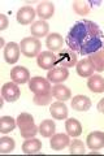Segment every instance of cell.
Here are the masks:
<instances>
[{
  "instance_id": "obj_22",
  "label": "cell",
  "mask_w": 104,
  "mask_h": 156,
  "mask_svg": "<svg viewBox=\"0 0 104 156\" xmlns=\"http://www.w3.org/2000/svg\"><path fill=\"white\" fill-rule=\"evenodd\" d=\"M42 148V142L37 138H29L27 140H25L22 144V152L23 154H38Z\"/></svg>"
},
{
  "instance_id": "obj_12",
  "label": "cell",
  "mask_w": 104,
  "mask_h": 156,
  "mask_svg": "<svg viewBox=\"0 0 104 156\" xmlns=\"http://www.w3.org/2000/svg\"><path fill=\"white\" fill-rule=\"evenodd\" d=\"M76 66H77L76 69H77L78 76L83 77V78L91 77V76L94 74V72H95V66H94V64H92V61H91L90 57L83 58V60L78 61Z\"/></svg>"
},
{
  "instance_id": "obj_20",
  "label": "cell",
  "mask_w": 104,
  "mask_h": 156,
  "mask_svg": "<svg viewBox=\"0 0 104 156\" xmlns=\"http://www.w3.org/2000/svg\"><path fill=\"white\" fill-rule=\"evenodd\" d=\"M87 87H88V90L95 92V94L104 92V78L99 74H92L91 77H88Z\"/></svg>"
},
{
  "instance_id": "obj_30",
  "label": "cell",
  "mask_w": 104,
  "mask_h": 156,
  "mask_svg": "<svg viewBox=\"0 0 104 156\" xmlns=\"http://www.w3.org/2000/svg\"><path fill=\"white\" fill-rule=\"evenodd\" d=\"M33 101L37 105H48L52 101V92L51 94H46V95H35L34 96Z\"/></svg>"
},
{
  "instance_id": "obj_18",
  "label": "cell",
  "mask_w": 104,
  "mask_h": 156,
  "mask_svg": "<svg viewBox=\"0 0 104 156\" xmlns=\"http://www.w3.org/2000/svg\"><path fill=\"white\" fill-rule=\"evenodd\" d=\"M72 108L78 112H86L91 108V100L86 95H77L72 99Z\"/></svg>"
},
{
  "instance_id": "obj_5",
  "label": "cell",
  "mask_w": 104,
  "mask_h": 156,
  "mask_svg": "<svg viewBox=\"0 0 104 156\" xmlns=\"http://www.w3.org/2000/svg\"><path fill=\"white\" fill-rule=\"evenodd\" d=\"M57 57V66L63 68H72L74 65H77V53L72 51L70 48H64V50L59 51L56 55Z\"/></svg>"
},
{
  "instance_id": "obj_11",
  "label": "cell",
  "mask_w": 104,
  "mask_h": 156,
  "mask_svg": "<svg viewBox=\"0 0 104 156\" xmlns=\"http://www.w3.org/2000/svg\"><path fill=\"white\" fill-rule=\"evenodd\" d=\"M16 17H17L18 23H21V25H29V23H33L34 18L37 17V11H34L33 7L25 5L18 9Z\"/></svg>"
},
{
  "instance_id": "obj_13",
  "label": "cell",
  "mask_w": 104,
  "mask_h": 156,
  "mask_svg": "<svg viewBox=\"0 0 104 156\" xmlns=\"http://www.w3.org/2000/svg\"><path fill=\"white\" fill-rule=\"evenodd\" d=\"M70 144V139H69L68 134L64 133H59V134H53L51 136V140H49V146H51L52 150L55 151H61L65 147Z\"/></svg>"
},
{
  "instance_id": "obj_21",
  "label": "cell",
  "mask_w": 104,
  "mask_h": 156,
  "mask_svg": "<svg viewBox=\"0 0 104 156\" xmlns=\"http://www.w3.org/2000/svg\"><path fill=\"white\" fill-rule=\"evenodd\" d=\"M52 96L55 98V99L57 100H60V101H65L68 99H70L72 98V91L69 87L66 86H64L61 83H57L52 87Z\"/></svg>"
},
{
  "instance_id": "obj_7",
  "label": "cell",
  "mask_w": 104,
  "mask_h": 156,
  "mask_svg": "<svg viewBox=\"0 0 104 156\" xmlns=\"http://www.w3.org/2000/svg\"><path fill=\"white\" fill-rule=\"evenodd\" d=\"M20 53H21V47L14 42H9L4 47V60L8 64H16L20 58Z\"/></svg>"
},
{
  "instance_id": "obj_1",
  "label": "cell",
  "mask_w": 104,
  "mask_h": 156,
  "mask_svg": "<svg viewBox=\"0 0 104 156\" xmlns=\"http://www.w3.org/2000/svg\"><path fill=\"white\" fill-rule=\"evenodd\" d=\"M104 33L98 23L90 20H80L68 31L65 43L68 48L81 56H90L103 48Z\"/></svg>"
},
{
  "instance_id": "obj_14",
  "label": "cell",
  "mask_w": 104,
  "mask_h": 156,
  "mask_svg": "<svg viewBox=\"0 0 104 156\" xmlns=\"http://www.w3.org/2000/svg\"><path fill=\"white\" fill-rule=\"evenodd\" d=\"M87 147L90 150H100L104 147V133L103 131H92L86 138Z\"/></svg>"
},
{
  "instance_id": "obj_24",
  "label": "cell",
  "mask_w": 104,
  "mask_h": 156,
  "mask_svg": "<svg viewBox=\"0 0 104 156\" xmlns=\"http://www.w3.org/2000/svg\"><path fill=\"white\" fill-rule=\"evenodd\" d=\"M55 130H56V125L52 120H43L42 124L39 125V133L44 138H51L55 134Z\"/></svg>"
},
{
  "instance_id": "obj_34",
  "label": "cell",
  "mask_w": 104,
  "mask_h": 156,
  "mask_svg": "<svg viewBox=\"0 0 104 156\" xmlns=\"http://www.w3.org/2000/svg\"><path fill=\"white\" fill-rule=\"evenodd\" d=\"M102 50H103V51H104V42H103V48H102Z\"/></svg>"
},
{
  "instance_id": "obj_25",
  "label": "cell",
  "mask_w": 104,
  "mask_h": 156,
  "mask_svg": "<svg viewBox=\"0 0 104 156\" xmlns=\"http://www.w3.org/2000/svg\"><path fill=\"white\" fill-rule=\"evenodd\" d=\"M17 125V121L13 119L11 116H3L0 119V131L3 134H8L16 128Z\"/></svg>"
},
{
  "instance_id": "obj_16",
  "label": "cell",
  "mask_w": 104,
  "mask_h": 156,
  "mask_svg": "<svg viewBox=\"0 0 104 156\" xmlns=\"http://www.w3.org/2000/svg\"><path fill=\"white\" fill-rule=\"evenodd\" d=\"M63 44H64V39H63V37L60 35V34H57V33L49 34V35L47 37V39H46V46L51 52L61 51Z\"/></svg>"
},
{
  "instance_id": "obj_27",
  "label": "cell",
  "mask_w": 104,
  "mask_h": 156,
  "mask_svg": "<svg viewBox=\"0 0 104 156\" xmlns=\"http://www.w3.org/2000/svg\"><path fill=\"white\" fill-rule=\"evenodd\" d=\"M16 147V143H14V139L9 138V136H3L0 139V152L2 154H9L12 152Z\"/></svg>"
},
{
  "instance_id": "obj_3",
  "label": "cell",
  "mask_w": 104,
  "mask_h": 156,
  "mask_svg": "<svg viewBox=\"0 0 104 156\" xmlns=\"http://www.w3.org/2000/svg\"><path fill=\"white\" fill-rule=\"evenodd\" d=\"M20 47H21V52L22 55H25L26 57H35L41 53V48H42V43L38 38L34 37H27L23 38L21 43H20Z\"/></svg>"
},
{
  "instance_id": "obj_9",
  "label": "cell",
  "mask_w": 104,
  "mask_h": 156,
  "mask_svg": "<svg viewBox=\"0 0 104 156\" xmlns=\"http://www.w3.org/2000/svg\"><path fill=\"white\" fill-rule=\"evenodd\" d=\"M69 77V70L68 68H63V66H56L53 68V69H51L48 72L47 74V80L51 82V83H61V82L66 81Z\"/></svg>"
},
{
  "instance_id": "obj_15",
  "label": "cell",
  "mask_w": 104,
  "mask_h": 156,
  "mask_svg": "<svg viewBox=\"0 0 104 156\" xmlns=\"http://www.w3.org/2000/svg\"><path fill=\"white\" fill-rule=\"evenodd\" d=\"M55 13V5L51 2H41L37 7V16L42 20V21H46V20L51 18Z\"/></svg>"
},
{
  "instance_id": "obj_2",
  "label": "cell",
  "mask_w": 104,
  "mask_h": 156,
  "mask_svg": "<svg viewBox=\"0 0 104 156\" xmlns=\"http://www.w3.org/2000/svg\"><path fill=\"white\" fill-rule=\"evenodd\" d=\"M17 126L21 130V136H23L25 139L34 138L39 133V128L34 122V117L30 113L22 112L17 117Z\"/></svg>"
},
{
  "instance_id": "obj_31",
  "label": "cell",
  "mask_w": 104,
  "mask_h": 156,
  "mask_svg": "<svg viewBox=\"0 0 104 156\" xmlns=\"http://www.w3.org/2000/svg\"><path fill=\"white\" fill-rule=\"evenodd\" d=\"M9 25V20L5 14H0V30H5Z\"/></svg>"
},
{
  "instance_id": "obj_26",
  "label": "cell",
  "mask_w": 104,
  "mask_h": 156,
  "mask_svg": "<svg viewBox=\"0 0 104 156\" xmlns=\"http://www.w3.org/2000/svg\"><path fill=\"white\" fill-rule=\"evenodd\" d=\"M90 58H91L94 66H95L96 72H103L104 70V51L103 50L90 55Z\"/></svg>"
},
{
  "instance_id": "obj_4",
  "label": "cell",
  "mask_w": 104,
  "mask_h": 156,
  "mask_svg": "<svg viewBox=\"0 0 104 156\" xmlns=\"http://www.w3.org/2000/svg\"><path fill=\"white\" fill-rule=\"evenodd\" d=\"M51 82L43 77H34L29 82V89L31 92H34V95H46V94H51L52 87H51Z\"/></svg>"
},
{
  "instance_id": "obj_17",
  "label": "cell",
  "mask_w": 104,
  "mask_h": 156,
  "mask_svg": "<svg viewBox=\"0 0 104 156\" xmlns=\"http://www.w3.org/2000/svg\"><path fill=\"white\" fill-rule=\"evenodd\" d=\"M49 113L55 120H65L68 117V107L63 101H56L49 107Z\"/></svg>"
},
{
  "instance_id": "obj_8",
  "label": "cell",
  "mask_w": 104,
  "mask_h": 156,
  "mask_svg": "<svg viewBox=\"0 0 104 156\" xmlns=\"http://www.w3.org/2000/svg\"><path fill=\"white\" fill-rule=\"evenodd\" d=\"M20 95H21V91L14 82H8L2 87V96L7 101H11V103L16 101L17 99H20Z\"/></svg>"
},
{
  "instance_id": "obj_29",
  "label": "cell",
  "mask_w": 104,
  "mask_h": 156,
  "mask_svg": "<svg viewBox=\"0 0 104 156\" xmlns=\"http://www.w3.org/2000/svg\"><path fill=\"white\" fill-rule=\"evenodd\" d=\"M70 154L72 155H83L85 154V144L80 139H74L70 143Z\"/></svg>"
},
{
  "instance_id": "obj_19",
  "label": "cell",
  "mask_w": 104,
  "mask_h": 156,
  "mask_svg": "<svg viewBox=\"0 0 104 156\" xmlns=\"http://www.w3.org/2000/svg\"><path fill=\"white\" fill-rule=\"evenodd\" d=\"M30 31H31V35L34 38H42V37H46L48 31H49V25L46 22V21H42V20H39V21H35L33 22V25L30 27Z\"/></svg>"
},
{
  "instance_id": "obj_32",
  "label": "cell",
  "mask_w": 104,
  "mask_h": 156,
  "mask_svg": "<svg viewBox=\"0 0 104 156\" xmlns=\"http://www.w3.org/2000/svg\"><path fill=\"white\" fill-rule=\"evenodd\" d=\"M98 109L99 112H102V113H104V98L98 103Z\"/></svg>"
},
{
  "instance_id": "obj_23",
  "label": "cell",
  "mask_w": 104,
  "mask_h": 156,
  "mask_svg": "<svg viewBox=\"0 0 104 156\" xmlns=\"http://www.w3.org/2000/svg\"><path fill=\"white\" fill-rule=\"evenodd\" d=\"M65 129L68 135L70 136H76L77 138V136H80L82 134V125L76 119H68L65 121Z\"/></svg>"
},
{
  "instance_id": "obj_33",
  "label": "cell",
  "mask_w": 104,
  "mask_h": 156,
  "mask_svg": "<svg viewBox=\"0 0 104 156\" xmlns=\"http://www.w3.org/2000/svg\"><path fill=\"white\" fill-rule=\"evenodd\" d=\"M0 46H2V47H3V46H7V44H5V42H4V39H3V38L0 39Z\"/></svg>"
},
{
  "instance_id": "obj_28",
  "label": "cell",
  "mask_w": 104,
  "mask_h": 156,
  "mask_svg": "<svg viewBox=\"0 0 104 156\" xmlns=\"http://www.w3.org/2000/svg\"><path fill=\"white\" fill-rule=\"evenodd\" d=\"M73 9L80 16H86L90 12V5L85 0H77V2H73Z\"/></svg>"
},
{
  "instance_id": "obj_6",
  "label": "cell",
  "mask_w": 104,
  "mask_h": 156,
  "mask_svg": "<svg viewBox=\"0 0 104 156\" xmlns=\"http://www.w3.org/2000/svg\"><path fill=\"white\" fill-rule=\"evenodd\" d=\"M37 62H38L39 68H42V69L51 70L57 66V57L55 53L51 51H44L37 56Z\"/></svg>"
},
{
  "instance_id": "obj_10",
  "label": "cell",
  "mask_w": 104,
  "mask_h": 156,
  "mask_svg": "<svg viewBox=\"0 0 104 156\" xmlns=\"http://www.w3.org/2000/svg\"><path fill=\"white\" fill-rule=\"evenodd\" d=\"M11 78L12 82L17 85H23L26 82H30V72L25 66H14L11 70Z\"/></svg>"
}]
</instances>
